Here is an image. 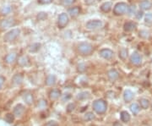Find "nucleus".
Segmentation results:
<instances>
[{
  "label": "nucleus",
  "instance_id": "obj_41",
  "mask_svg": "<svg viewBox=\"0 0 152 126\" xmlns=\"http://www.w3.org/2000/svg\"><path fill=\"white\" fill-rule=\"evenodd\" d=\"M4 81H5V78L4 76H0V89L2 87V86L4 85Z\"/></svg>",
  "mask_w": 152,
  "mask_h": 126
},
{
  "label": "nucleus",
  "instance_id": "obj_9",
  "mask_svg": "<svg viewBox=\"0 0 152 126\" xmlns=\"http://www.w3.org/2000/svg\"><path fill=\"white\" fill-rule=\"evenodd\" d=\"M130 62L132 64L136 66H139L142 63V57L137 52H134L130 56Z\"/></svg>",
  "mask_w": 152,
  "mask_h": 126
},
{
  "label": "nucleus",
  "instance_id": "obj_20",
  "mask_svg": "<svg viewBox=\"0 0 152 126\" xmlns=\"http://www.w3.org/2000/svg\"><path fill=\"white\" fill-rule=\"evenodd\" d=\"M17 59V54L15 53H9V54L6 55L5 59H4V60L7 64H12V63H14L15 61Z\"/></svg>",
  "mask_w": 152,
  "mask_h": 126
},
{
  "label": "nucleus",
  "instance_id": "obj_33",
  "mask_svg": "<svg viewBox=\"0 0 152 126\" xmlns=\"http://www.w3.org/2000/svg\"><path fill=\"white\" fill-rule=\"evenodd\" d=\"M90 96H89V93L88 92H81V93L78 94V96H77V99L78 100H85V99L88 98Z\"/></svg>",
  "mask_w": 152,
  "mask_h": 126
},
{
  "label": "nucleus",
  "instance_id": "obj_17",
  "mask_svg": "<svg viewBox=\"0 0 152 126\" xmlns=\"http://www.w3.org/2000/svg\"><path fill=\"white\" fill-rule=\"evenodd\" d=\"M24 113H25V107L21 104H18L14 109V115H15L16 117H20L23 115Z\"/></svg>",
  "mask_w": 152,
  "mask_h": 126
},
{
  "label": "nucleus",
  "instance_id": "obj_8",
  "mask_svg": "<svg viewBox=\"0 0 152 126\" xmlns=\"http://www.w3.org/2000/svg\"><path fill=\"white\" fill-rule=\"evenodd\" d=\"M100 56L106 59V60H111L114 56V53L113 50L109 49V48H103L99 52Z\"/></svg>",
  "mask_w": 152,
  "mask_h": 126
},
{
  "label": "nucleus",
  "instance_id": "obj_21",
  "mask_svg": "<svg viewBox=\"0 0 152 126\" xmlns=\"http://www.w3.org/2000/svg\"><path fill=\"white\" fill-rule=\"evenodd\" d=\"M120 118H121V121L124 122V123H128V122H129L131 119L129 114L127 111H123V112H121V114H120Z\"/></svg>",
  "mask_w": 152,
  "mask_h": 126
},
{
  "label": "nucleus",
  "instance_id": "obj_44",
  "mask_svg": "<svg viewBox=\"0 0 152 126\" xmlns=\"http://www.w3.org/2000/svg\"><path fill=\"white\" fill-rule=\"evenodd\" d=\"M113 126H123V125L120 124L119 122H115V123H114Z\"/></svg>",
  "mask_w": 152,
  "mask_h": 126
},
{
  "label": "nucleus",
  "instance_id": "obj_6",
  "mask_svg": "<svg viewBox=\"0 0 152 126\" xmlns=\"http://www.w3.org/2000/svg\"><path fill=\"white\" fill-rule=\"evenodd\" d=\"M102 26H103V22L100 20H91L86 24V27L88 30H96L102 27Z\"/></svg>",
  "mask_w": 152,
  "mask_h": 126
},
{
  "label": "nucleus",
  "instance_id": "obj_23",
  "mask_svg": "<svg viewBox=\"0 0 152 126\" xmlns=\"http://www.w3.org/2000/svg\"><path fill=\"white\" fill-rule=\"evenodd\" d=\"M18 63H19V64L20 66H26L29 64L30 60H29L28 57H26V56H22V57H20V58L19 59Z\"/></svg>",
  "mask_w": 152,
  "mask_h": 126
},
{
  "label": "nucleus",
  "instance_id": "obj_36",
  "mask_svg": "<svg viewBox=\"0 0 152 126\" xmlns=\"http://www.w3.org/2000/svg\"><path fill=\"white\" fill-rule=\"evenodd\" d=\"M47 105H48L47 101H45V100H41V101L38 103V108H41V109H43V108H45L47 107Z\"/></svg>",
  "mask_w": 152,
  "mask_h": 126
},
{
  "label": "nucleus",
  "instance_id": "obj_22",
  "mask_svg": "<svg viewBox=\"0 0 152 126\" xmlns=\"http://www.w3.org/2000/svg\"><path fill=\"white\" fill-rule=\"evenodd\" d=\"M11 11H12V6L7 4V5H4L2 7L0 12H1V14H2L3 15H7L10 14Z\"/></svg>",
  "mask_w": 152,
  "mask_h": 126
},
{
  "label": "nucleus",
  "instance_id": "obj_35",
  "mask_svg": "<svg viewBox=\"0 0 152 126\" xmlns=\"http://www.w3.org/2000/svg\"><path fill=\"white\" fill-rule=\"evenodd\" d=\"M77 70H78L79 72L83 73V72H85L86 70V66L85 64H78V66H77Z\"/></svg>",
  "mask_w": 152,
  "mask_h": 126
},
{
  "label": "nucleus",
  "instance_id": "obj_19",
  "mask_svg": "<svg viewBox=\"0 0 152 126\" xmlns=\"http://www.w3.org/2000/svg\"><path fill=\"white\" fill-rule=\"evenodd\" d=\"M118 57H119L120 59L122 60H126L127 58L129 57V51L126 48H122L118 52Z\"/></svg>",
  "mask_w": 152,
  "mask_h": 126
},
{
  "label": "nucleus",
  "instance_id": "obj_11",
  "mask_svg": "<svg viewBox=\"0 0 152 126\" xmlns=\"http://www.w3.org/2000/svg\"><path fill=\"white\" fill-rule=\"evenodd\" d=\"M137 28V24L134 21H127L124 25V30L127 32H131Z\"/></svg>",
  "mask_w": 152,
  "mask_h": 126
},
{
  "label": "nucleus",
  "instance_id": "obj_3",
  "mask_svg": "<svg viewBox=\"0 0 152 126\" xmlns=\"http://www.w3.org/2000/svg\"><path fill=\"white\" fill-rule=\"evenodd\" d=\"M129 6L128 5L124 2H119L116 4L113 8V14L117 16L124 15L129 12Z\"/></svg>",
  "mask_w": 152,
  "mask_h": 126
},
{
  "label": "nucleus",
  "instance_id": "obj_13",
  "mask_svg": "<svg viewBox=\"0 0 152 126\" xmlns=\"http://www.w3.org/2000/svg\"><path fill=\"white\" fill-rule=\"evenodd\" d=\"M134 97V94L131 90H125L124 92V99L126 103H130Z\"/></svg>",
  "mask_w": 152,
  "mask_h": 126
},
{
  "label": "nucleus",
  "instance_id": "obj_46",
  "mask_svg": "<svg viewBox=\"0 0 152 126\" xmlns=\"http://www.w3.org/2000/svg\"><path fill=\"white\" fill-rule=\"evenodd\" d=\"M151 108H152V105H151Z\"/></svg>",
  "mask_w": 152,
  "mask_h": 126
},
{
  "label": "nucleus",
  "instance_id": "obj_39",
  "mask_svg": "<svg viewBox=\"0 0 152 126\" xmlns=\"http://www.w3.org/2000/svg\"><path fill=\"white\" fill-rule=\"evenodd\" d=\"M45 126H58V124L56 122V121H49V122H48L46 125H45Z\"/></svg>",
  "mask_w": 152,
  "mask_h": 126
},
{
  "label": "nucleus",
  "instance_id": "obj_10",
  "mask_svg": "<svg viewBox=\"0 0 152 126\" xmlns=\"http://www.w3.org/2000/svg\"><path fill=\"white\" fill-rule=\"evenodd\" d=\"M107 77H108L109 81L112 82H115L118 78H119V73L115 69H112L107 71Z\"/></svg>",
  "mask_w": 152,
  "mask_h": 126
},
{
  "label": "nucleus",
  "instance_id": "obj_43",
  "mask_svg": "<svg viewBox=\"0 0 152 126\" xmlns=\"http://www.w3.org/2000/svg\"><path fill=\"white\" fill-rule=\"evenodd\" d=\"M142 16H143V12H142V11H139V12L136 14V18H137V19H141Z\"/></svg>",
  "mask_w": 152,
  "mask_h": 126
},
{
  "label": "nucleus",
  "instance_id": "obj_1",
  "mask_svg": "<svg viewBox=\"0 0 152 126\" xmlns=\"http://www.w3.org/2000/svg\"><path fill=\"white\" fill-rule=\"evenodd\" d=\"M77 50H78V53L82 56H90L92 54V53L94 52V48L91 43L83 42L78 45Z\"/></svg>",
  "mask_w": 152,
  "mask_h": 126
},
{
  "label": "nucleus",
  "instance_id": "obj_29",
  "mask_svg": "<svg viewBox=\"0 0 152 126\" xmlns=\"http://www.w3.org/2000/svg\"><path fill=\"white\" fill-rule=\"evenodd\" d=\"M40 48H41V44L34 43L30 47L29 50H30V52H31V53H36V52H37L38 50L40 49Z\"/></svg>",
  "mask_w": 152,
  "mask_h": 126
},
{
  "label": "nucleus",
  "instance_id": "obj_14",
  "mask_svg": "<svg viewBox=\"0 0 152 126\" xmlns=\"http://www.w3.org/2000/svg\"><path fill=\"white\" fill-rule=\"evenodd\" d=\"M68 13L69 14V15L73 18L77 17L80 14V8L78 6H75V7H71L70 9H69Z\"/></svg>",
  "mask_w": 152,
  "mask_h": 126
},
{
  "label": "nucleus",
  "instance_id": "obj_25",
  "mask_svg": "<svg viewBox=\"0 0 152 126\" xmlns=\"http://www.w3.org/2000/svg\"><path fill=\"white\" fill-rule=\"evenodd\" d=\"M12 81H13V83H14V84H15V85H20V84H21L22 83L23 76H22L20 74H17V75H15V76L13 77Z\"/></svg>",
  "mask_w": 152,
  "mask_h": 126
},
{
  "label": "nucleus",
  "instance_id": "obj_27",
  "mask_svg": "<svg viewBox=\"0 0 152 126\" xmlns=\"http://www.w3.org/2000/svg\"><path fill=\"white\" fill-rule=\"evenodd\" d=\"M145 23L146 24L147 26H152V14L151 13H149L146 14L145 16Z\"/></svg>",
  "mask_w": 152,
  "mask_h": 126
},
{
  "label": "nucleus",
  "instance_id": "obj_38",
  "mask_svg": "<svg viewBox=\"0 0 152 126\" xmlns=\"http://www.w3.org/2000/svg\"><path fill=\"white\" fill-rule=\"evenodd\" d=\"M75 108V103H69V104L68 105V107H67V111L69 113H70L72 111H74Z\"/></svg>",
  "mask_w": 152,
  "mask_h": 126
},
{
  "label": "nucleus",
  "instance_id": "obj_24",
  "mask_svg": "<svg viewBox=\"0 0 152 126\" xmlns=\"http://www.w3.org/2000/svg\"><path fill=\"white\" fill-rule=\"evenodd\" d=\"M130 110L134 114V115H137L140 111V106H139V104L137 103H133L130 105Z\"/></svg>",
  "mask_w": 152,
  "mask_h": 126
},
{
  "label": "nucleus",
  "instance_id": "obj_40",
  "mask_svg": "<svg viewBox=\"0 0 152 126\" xmlns=\"http://www.w3.org/2000/svg\"><path fill=\"white\" fill-rule=\"evenodd\" d=\"M134 12H135V5H131L129 6V15H133V14H134Z\"/></svg>",
  "mask_w": 152,
  "mask_h": 126
},
{
  "label": "nucleus",
  "instance_id": "obj_16",
  "mask_svg": "<svg viewBox=\"0 0 152 126\" xmlns=\"http://www.w3.org/2000/svg\"><path fill=\"white\" fill-rule=\"evenodd\" d=\"M140 7L143 10H148L151 9L152 3L150 0H142L140 3Z\"/></svg>",
  "mask_w": 152,
  "mask_h": 126
},
{
  "label": "nucleus",
  "instance_id": "obj_4",
  "mask_svg": "<svg viewBox=\"0 0 152 126\" xmlns=\"http://www.w3.org/2000/svg\"><path fill=\"white\" fill-rule=\"evenodd\" d=\"M20 30L18 29V28H15V29H12L10 32L6 33L4 37V41L5 42H11L13 41H15V39L20 36Z\"/></svg>",
  "mask_w": 152,
  "mask_h": 126
},
{
  "label": "nucleus",
  "instance_id": "obj_28",
  "mask_svg": "<svg viewBox=\"0 0 152 126\" xmlns=\"http://www.w3.org/2000/svg\"><path fill=\"white\" fill-rule=\"evenodd\" d=\"M24 99H25V101L26 102V103H27V104L31 105L33 103L32 94H31V93L25 94V96H24Z\"/></svg>",
  "mask_w": 152,
  "mask_h": 126
},
{
  "label": "nucleus",
  "instance_id": "obj_34",
  "mask_svg": "<svg viewBox=\"0 0 152 126\" xmlns=\"http://www.w3.org/2000/svg\"><path fill=\"white\" fill-rule=\"evenodd\" d=\"M139 36L141 37V38H144V39H147L150 37V33L148 32L147 31H140V33H139Z\"/></svg>",
  "mask_w": 152,
  "mask_h": 126
},
{
  "label": "nucleus",
  "instance_id": "obj_37",
  "mask_svg": "<svg viewBox=\"0 0 152 126\" xmlns=\"http://www.w3.org/2000/svg\"><path fill=\"white\" fill-rule=\"evenodd\" d=\"M5 121L8 123H12L14 121V114H8L5 116Z\"/></svg>",
  "mask_w": 152,
  "mask_h": 126
},
{
  "label": "nucleus",
  "instance_id": "obj_45",
  "mask_svg": "<svg viewBox=\"0 0 152 126\" xmlns=\"http://www.w3.org/2000/svg\"><path fill=\"white\" fill-rule=\"evenodd\" d=\"M151 63H152V59H151Z\"/></svg>",
  "mask_w": 152,
  "mask_h": 126
},
{
  "label": "nucleus",
  "instance_id": "obj_30",
  "mask_svg": "<svg viewBox=\"0 0 152 126\" xmlns=\"http://www.w3.org/2000/svg\"><path fill=\"white\" fill-rule=\"evenodd\" d=\"M75 1L76 0H60V4L63 6L68 7V6L73 5V4H74Z\"/></svg>",
  "mask_w": 152,
  "mask_h": 126
},
{
  "label": "nucleus",
  "instance_id": "obj_5",
  "mask_svg": "<svg viewBox=\"0 0 152 126\" xmlns=\"http://www.w3.org/2000/svg\"><path fill=\"white\" fill-rule=\"evenodd\" d=\"M69 22V17L68 14L62 13L58 17V27L59 29H64L68 26Z\"/></svg>",
  "mask_w": 152,
  "mask_h": 126
},
{
  "label": "nucleus",
  "instance_id": "obj_18",
  "mask_svg": "<svg viewBox=\"0 0 152 126\" xmlns=\"http://www.w3.org/2000/svg\"><path fill=\"white\" fill-rule=\"evenodd\" d=\"M100 9L103 13H108L113 9V4L111 2H105L101 5Z\"/></svg>",
  "mask_w": 152,
  "mask_h": 126
},
{
  "label": "nucleus",
  "instance_id": "obj_26",
  "mask_svg": "<svg viewBox=\"0 0 152 126\" xmlns=\"http://www.w3.org/2000/svg\"><path fill=\"white\" fill-rule=\"evenodd\" d=\"M140 108L143 109H147L150 106V102L149 100H147L145 98H141L140 100Z\"/></svg>",
  "mask_w": 152,
  "mask_h": 126
},
{
  "label": "nucleus",
  "instance_id": "obj_32",
  "mask_svg": "<svg viewBox=\"0 0 152 126\" xmlns=\"http://www.w3.org/2000/svg\"><path fill=\"white\" fill-rule=\"evenodd\" d=\"M37 18L38 21H45L48 18V14L46 12H40L37 14Z\"/></svg>",
  "mask_w": 152,
  "mask_h": 126
},
{
  "label": "nucleus",
  "instance_id": "obj_2",
  "mask_svg": "<svg viewBox=\"0 0 152 126\" xmlns=\"http://www.w3.org/2000/svg\"><path fill=\"white\" fill-rule=\"evenodd\" d=\"M92 108L96 114H103L107 111V104L102 99H98V100H96L93 103Z\"/></svg>",
  "mask_w": 152,
  "mask_h": 126
},
{
  "label": "nucleus",
  "instance_id": "obj_15",
  "mask_svg": "<svg viewBox=\"0 0 152 126\" xmlns=\"http://www.w3.org/2000/svg\"><path fill=\"white\" fill-rule=\"evenodd\" d=\"M56 81H57V77L55 76L54 75H49L46 78V85L48 86H53L56 84Z\"/></svg>",
  "mask_w": 152,
  "mask_h": 126
},
{
  "label": "nucleus",
  "instance_id": "obj_12",
  "mask_svg": "<svg viewBox=\"0 0 152 126\" xmlns=\"http://www.w3.org/2000/svg\"><path fill=\"white\" fill-rule=\"evenodd\" d=\"M60 96H61V92L58 89H53L49 92V98L51 99L52 101L58 100L60 97Z\"/></svg>",
  "mask_w": 152,
  "mask_h": 126
},
{
  "label": "nucleus",
  "instance_id": "obj_42",
  "mask_svg": "<svg viewBox=\"0 0 152 126\" xmlns=\"http://www.w3.org/2000/svg\"><path fill=\"white\" fill-rule=\"evenodd\" d=\"M51 2H52V0H38V3H40V4H49Z\"/></svg>",
  "mask_w": 152,
  "mask_h": 126
},
{
  "label": "nucleus",
  "instance_id": "obj_31",
  "mask_svg": "<svg viewBox=\"0 0 152 126\" xmlns=\"http://www.w3.org/2000/svg\"><path fill=\"white\" fill-rule=\"evenodd\" d=\"M95 114L91 113V112H89V113H87L85 114V117H84V119H85V120L86 121H91L93 119H95Z\"/></svg>",
  "mask_w": 152,
  "mask_h": 126
},
{
  "label": "nucleus",
  "instance_id": "obj_7",
  "mask_svg": "<svg viewBox=\"0 0 152 126\" xmlns=\"http://www.w3.org/2000/svg\"><path fill=\"white\" fill-rule=\"evenodd\" d=\"M15 25V21L14 18H6L0 22V27L2 29H8L13 27Z\"/></svg>",
  "mask_w": 152,
  "mask_h": 126
}]
</instances>
